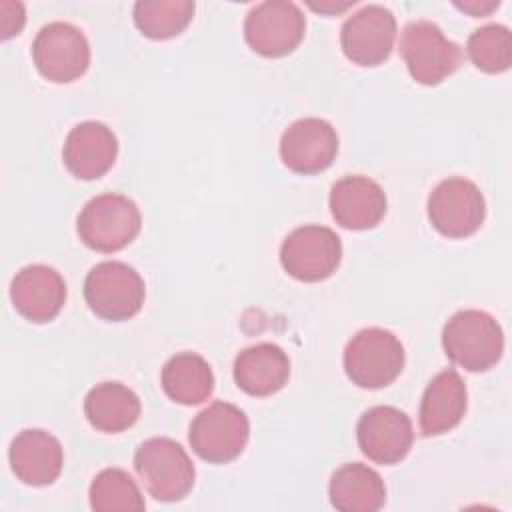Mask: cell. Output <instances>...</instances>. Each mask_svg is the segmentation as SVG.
Segmentation results:
<instances>
[{
	"mask_svg": "<svg viewBox=\"0 0 512 512\" xmlns=\"http://www.w3.org/2000/svg\"><path fill=\"white\" fill-rule=\"evenodd\" d=\"M446 356L468 372L492 368L504 352V332L494 316L482 310L456 312L442 330Z\"/></svg>",
	"mask_w": 512,
	"mask_h": 512,
	"instance_id": "6da1fadb",
	"label": "cell"
},
{
	"mask_svg": "<svg viewBox=\"0 0 512 512\" xmlns=\"http://www.w3.org/2000/svg\"><path fill=\"white\" fill-rule=\"evenodd\" d=\"M134 468L148 494L160 502L182 500L194 486V464L172 438L156 436L142 442L134 454Z\"/></svg>",
	"mask_w": 512,
	"mask_h": 512,
	"instance_id": "7a4b0ae2",
	"label": "cell"
},
{
	"mask_svg": "<svg viewBox=\"0 0 512 512\" xmlns=\"http://www.w3.org/2000/svg\"><path fill=\"white\" fill-rule=\"evenodd\" d=\"M142 216L138 206L122 194H100L84 204L78 214V236L96 252H118L140 232Z\"/></svg>",
	"mask_w": 512,
	"mask_h": 512,
	"instance_id": "3957f363",
	"label": "cell"
},
{
	"mask_svg": "<svg viewBox=\"0 0 512 512\" xmlns=\"http://www.w3.org/2000/svg\"><path fill=\"white\" fill-rule=\"evenodd\" d=\"M404 368L402 342L384 328H364L346 344L344 370L352 384L378 390L392 384Z\"/></svg>",
	"mask_w": 512,
	"mask_h": 512,
	"instance_id": "277c9868",
	"label": "cell"
},
{
	"mask_svg": "<svg viewBox=\"0 0 512 512\" xmlns=\"http://www.w3.org/2000/svg\"><path fill=\"white\" fill-rule=\"evenodd\" d=\"M144 296L142 276L118 260L96 264L84 280L86 304L102 320L122 322L136 316L144 304Z\"/></svg>",
	"mask_w": 512,
	"mask_h": 512,
	"instance_id": "5b68a950",
	"label": "cell"
},
{
	"mask_svg": "<svg viewBox=\"0 0 512 512\" xmlns=\"http://www.w3.org/2000/svg\"><path fill=\"white\" fill-rule=\"evenodd\" d=\"M400 54L410 76L424 86L440 84L462 64L460 46L430 20H414L404 26Z\"/></svg>",
	"mask_w": 512,
	"mask_h": 512,
	"instance_id": "8992f818",
	"label": "cell"
},
{
	"mask_svg": "<svg viewBox=\"0 0 512 512\" xmlns=\"http://www.w3.org/2000/svg\"><path fill=\"white\" fill-rule=\"evenodd\" d=\"M246 414L228 402H212L190 424V446L206 462L226 464L238 458L248 442Z\"/></svg>",
	"mask_w": 512,
	"mask_h": 512,
	"instance_id": "52a82bcc",
	"label": "cell"
},
{
	"mask_svg": "<svg viewBox=\"0 0 512 512\" xmlns=\"http://www.w3.org/2000/svg\"><path fill=\"white\" fill-rule=\"evenodd\" d=\"M342 260V242L326 226L308 224L292 230L280 246L282 268L300 282H320L332 276Z\"/></svg>",
	"mask_w": 512,
	"mask_h": 512,
	"instance_id": "ba28073f",
	"label": "cell"
},
{
	"mask_svg": "<svg viewBox=\"0 0 512 512\" xmlns=\"http://www.w3.org/2000/svg\"><path fill=\"white\" fill-rule=\"evenodd\" d=\"M306 20L302 10L288 0H268L256 4L244 22L248 46L266 58L290 54L304 38Z\"/></svg>",
	"mask_w": 512,
	"mask_h": 512,
	"instance_id": "9c48e42d",
	"label": "cell"
},
{
	"mask_svg": "<svg viewBox=\"0 0 512 512\" xmlns=\"http://www.w3.org/2000/svg\"><path fill=\"white\" fill-rule=\"evenodd\" d=\"M32 58L46 80L68 84L88 70L90 44L80 28L68 22H50L36 34Z\"/></svg>",
	"mask_w": 512,
	"mask_h": 512,
	"instance_id": "30bf717a",
	"label": "cell"
},
{
	"mask_svg": "<svg viewBox=\"0 0 512 512\" xmlns=\"http://www.w3.org/2000/svg\"><path fill=\"white\" fill-rule=\"evenodd\" d=\"M486 200L468 178L442 180L428 196L430 224L448 238H468L480 230Z\"/></svg>",
	"mask_w": 512,
	"mask_h": 512,
	"instance_id": "8fae6325",
	"label": "cell"
},
{
	"mask_svg": "<svg viewBox=\"0 0 512 512\" xmlns=\"http://www.w3.org/2000/svg\"><path fill=\"white\" fill-rule=\"evenodd\" d=\"M396 40V18L380 6L368 4L346 18L340 30L344 56L358 66H378L388 60Z\"/></svg>",
	"mask_w": 512,
	"mask_h": 512,
	"instance_id": "7c38bea8",
	"label": "cell"
},
{
	"mask_svg": "<svg viewBox=\"0 0 512 512\" xmlns=\"http://www.w3.org/2000/svg\"><path fill=\"white\" fill-rule=\"evenodd\" d=\"M356 438L362 454L382 466L404 460L414 442L410 418L394 406L368 408L356 426Z\"/></svg>",
	"mask_w": 512,
	"mask_h": 512,
	"instance_id": "4fadbf2b",
	"label": "cell"
},
{
	"mask_svg": "<svg viewBox=\"0 0 512 512\" xmlns=\"http://www.w3.org/2000/svg\"><path fill=\"white\" fill-rule=\"evenodd\" d=\"M338 154V134L322 118H302L290 124L280 138V158L296 174H318Z\"/></svg>",
	"mask_w": 512,
	"mask_h": 512,
	"instance_id": "5bb4252c",
	"label": "cell"
},
{
	"mask_svg": "<svg viewBox=\"0 0 512 512\" xmlns=\"http://www.w3.org/2000/svg\"><path fill=\"white\" fill-rule=\"evenodd\" d=\"M10 298L20 316L44 324L58 316L66 302V282L50 266H24L10 284Z\"/></svg>",
	"mask_w": 512,
	"mask_h": 512,
	"instance_id": "9a60e30c",
	"label": "cell"
},
{
	"mask_svg": "<svg viewBox=\"0 0 512 512\" xmlns=\"http://www.w3.org/2000/svg\"><path fill=\"white\" fill-rule=\"evenodd\" d=\"M118 154L114 132L96 120L82 122L70 130L62 148V160L68 172L80 180L104 176Z\"/></svg>",
	"mask_w": 512,
	"mask_h": 512,
	"instance_id": "2e32d148",
	"label": "cell"
},
{
	"mask_svg": "<svg viewBox=\"0 0 512 512\" xmlns=\"http://www.w3.org/2000/svg\"><path fill=\"white\" fill-rule=\"evenodd\" d=\"M386 194L368 176H344L330 190V212L336 224L348 230L374 228L386 214Z\"/></svg>",
	"mask_w": 512,
	"mask_h": 512,
	"instance_id": "e0dca14e",
	"label": "cell"
},
{
	"mask_svg": "<svg viewBox=\"0 0 512 512\" xmlns=\"http://www.w3.org/2000/svg\"><path fill=\"white\" fill-rule=\"evenodd\" d=\"M10 466L18 480L28 486L52 484L64 464L62 444L56 436L40 428L22 430L10 444Z\"/></svg>",
	"mask_w": 512,
	"mask_h": 512,
	"instance_id": "ac0fdd59",
	"label": "cell"
},
{
	"mask_svg": "<svg viewBox=\"0 0 512 512\" xmlns=\"http://www.w3.org/2000/svg\"><path fill=\"white\" fill-rule=\"evenodd\" d=\"M290 376L288 354L272 344L260 342L238 352L234 360V380L250 396H272L284 388Z\"/></svg>",
	"mask_w": 512,
	"mask_h": 512,
	"instance_id": "d6986e66",
	"label": "cell"
},
{
	"mask_svg": "<svg viewBox=\"0 0 512 512\" xmlns=\"http://www.w3.org/2000/svg\"><path fill=\"white\" fill-rule=\"evenodd\" d=\"M468 392L462 376L448 368L436 374L424 390L420 402V430L424 436L450 432L464 418Z\"/></svg>",
	"mask_w": 512,
	"mask_h": 512,
	"instance_id": "ffe728a7",
	"label": "cell"
},
{
	"mask_svg": "<svg viewBox=\"0 0 512 512\" xmlns=\"http://www.w3.org/2000/svg\"><path fill=\"white\" fill-rule=\"evenodd\" d=\"M328 494L332 506L342 512H374L386 502L384 480L360 462L340 466L330 478Z\"/></svg>",
	"mask_w": 512,
	"mask_h": 512,
	"instance_id": "44dd1931",
	"label": "cell"
},
{
	"mask_svg": "<svg viewBox=\"0 0 512 512\" xmlns=\"http://www.w3.org/2000/svg\"><path fill=\"white\" fill-rule=\"evenodd\" d=\"M84 414L96 430L118 434L136 424L140 400L134 390L120 382H102L86 394Z\"/></svg>",
	"mask_w": 512,
	"mask_h": 512,
	"instance_id": "7402d4cb",
	"label": "cell"
},
{
	"mask_svg": "<svg viewBox=\"0 0 512 512\" xmlns=\"http://www.w3.org/2000/svg\"><path fill=\"white\" fill-rule=\"evenodd\" d=\"M160 380L166 396L184 406L202 404L214 390V374L210 364L194 352L172 356L164 364Z\"/></svg>",
	"mask_w": 512,
	"mask_h": 512,
	"instance_id": "603a6c76",
	"label": "cell"
},
{
	"mask_svg": "<svg viewBox=\"0 0 512 512\" xmlns=\"http://www.w3.org/2000/svg\"><path fill=\"white\" fill-rule=\"evenodd\" d=\"M192 16L194 2L190 0H140L134 4V22L152 40L178 36L192 22Z\"/></svg>",
	"mask_w": 512,
	"mask_h": 512,
	"instance_id": "cb8c5ba5",
	"label": "cell"
},
{
	"mask_svg": "<svg viewBox=\"0 0 512 512\" xmlns=\"http://www.w3.org/2000/svg\"><path fill=\"white\" fill-rule=\"evenodd\" d=\"M90 506L96 512H140L146 502L128 472L104 468L90 484Z\"/></svg>",
	"mask_w": 512,
	"mask_h": 512,
	"instance_id": "d4e9b609",
	"label": "cell"
},
{
	"mask_svg": "<svg viewBox=\"0 0 512 512\" xmlns=\"http://www.w3.org/2000/svg\"><path fill=\"white\" fill-rule=\"evenodd\" d=\"M472 64L486 74L506 72L512 64L510 30L502 24H488L474 30L466 44Z\"/></svg>",
	"mask_w": 512,
	"mask_h": 512,
	"instance_id": "484cf974",
	"label": "cell"
},
{
	"mask_svg": "<svg viewBox=\"0 0 512 512\" xmlns=\"http://www.w3.org/2000/svg\"><path fill=\"white\" fill-rule=\"evenodd\" d=\"M24 6L20 2H0V28H2V38L8 40L16 34H20L24 26Z\"/></svg>",
	"mask_w": 512,
	"mask_h": 512,
	"instance_id": "4316f807",
	"label": "cell"
},
{
	"mask_svg": "<svg viewBox=\"0 0 512 512\" xmlns=\"http://www.w3.org/2000/svg\"><path fill=\"white\" fill-rule=\"evenodd\" d=\"M500 6L498 0H486V2H478V0H472V2H456V8L472 14V16H488L492 10H496Z\"/></svg>",
	"mask_w": 512,
	"mask_h": 512,
	"instance_id": "83f0119b",
	"label": "cell"
}]
</instances>
